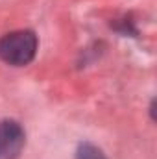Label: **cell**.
Segmentation results:
<instances>
[{"label":"cell","mask_w":157,"mask_h":159,"mask_svg":"<svg viewBox=\"0 0 157 159\" xmlns=\"http://www.w3.org/2000/svg\"><path fill=\"white\" fill-rule=\"evenodd\" d=\"M37 35L32 30L6 34L0 39V59L13 67H24L34 61L37 54Z\"/></svg>","instance_id":"1"},{"label":"cell","mask_w":157,"mask_h":159,"mask_svg":"<svg viewBox=\"0 0 157 159\" xmlns=\"http://www.w3.org/2000/svg\"><path fill=\"white\" fill-rule=\"evenodd\" d=\"M26 143L24 128L17 120H0V159H17Z\"/></svg>","instance_id":"2"},{"label":"cell","mask_w":157,"mask_h":159,"mask_svg":"<svg viewBox=\"0 0 157 159\" xmlns=\"http://www.w3.org/2000/svg\"><path fill=\"white\" fill-rule=\"evenodd\" d=\"M76 159H107L104 156V152L91 144V143H81L78 146V152H76Z\"/></svg>","instance_id":"3"}]
</instances>
